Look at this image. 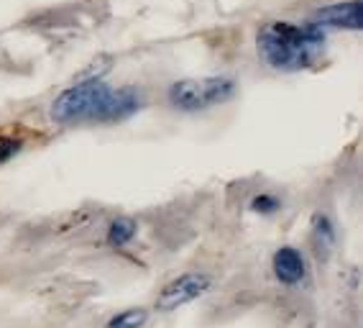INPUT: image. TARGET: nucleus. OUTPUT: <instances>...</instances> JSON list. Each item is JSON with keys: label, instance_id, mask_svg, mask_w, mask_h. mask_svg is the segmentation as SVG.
<instances>
[{"label": "nucleus", "instance_id": "obj_1", "mask_svg": "<svg viewBox=\"0 0 363 328\" xmlns=\"http://www.w3.org/2000/svg\"><path fill=\"white\" fill-rule=\"evenodd\" d=\"M143 108V92L133 85L111 87L103 80H79L62 90L52 103V121L57 124H116L136 116Z\"/></svg>", "mask_w": 363, "mask_h": 328}, {"label": "nucleus", "instance_id": "obj_2", "mask_svg": "<svg viewBox=\"0 0 363 328\" xmlns=\"http://www.w3.org/2000/svg\"><path fill=\"white\" fill-rule=\"evenodd\" d=\"M256 46H259L261 60L272 70L299 72V70H307L323 54L325 31L318 23L294 26V23L281 21V23H269L261 28Z\"/></svg>", "mask_w": 363, "mask_h": 328}, {"label": "nucleus", "instance_id": "obj_3", "mask_svg": "<svg viewBox=\"0 0 363 328\" xmlns=\"http://www.w3.org/2000/svg\"><path fill=\"white\" fill-rule=\"evenodd\" d=\"M238 85L228 75H210V77H187L172 82L167 90V100L174 111L200 113L223 105L235 98Z\"/></svg>", "mask_w": 363, "mask_h": 328}, {"label": "nucleus", "instance_id": "obj_4", "mask_svg": "<svg viewBox=\"0 0 363 328\" xmlns=\"http://www.w3.org/2000/svg\"><path fill=\"white\" fill-rule=\"evenodd\" d=\"M210 288H213V277L208 272H187V275H179L177 280L164 285V290L156 297V310L172 313L177 308H184L189 302L200 300Z\"/></svg>", "mask_w": 363, "mask_h": 328}, {"label": "nucleus", "instance_id": "obj_5", "mask_svg": "<svg viewBox=\"0 0 363 328\" xmlns=\"http://www.w3.org/2000/svg\"><path fill=\"white\" fill-rule=\"evenodd\" d=\"M274 277L286 288H299L307 280V259L294 246H281L272 259Z\"/></svg>", "mask_w": 363, "mask_h": 328}, {"label": "nucleus", "instance_id": "obj_6", "mask_svg": "<svg viewBox=\"0 0 363 328\" xmlns=\"http://www.w3.org/2000/svg\"><path fill=\"white\" fill-rule=\"evenodd\" d=\"M312 23L358 31V28H361V0H348V3L320 8L318 13H315V18H312Z\"/></svg>", "mask_w": 363, "mask_h": 328}, {"label": "nucleus", "instance_id": "obj_7", "mask_svg": "<svg viewBox=\"0 0 363 328\" xmlns=\"http://www.w3.org/2000/svg\"><path fill=\"white\" fill-rule=\"evenodd\" d=\"M136 221H130V218H116L111 226H108V234H105V241L111 244L113 249H123L128 246L133 239H136Z\"/></svg>", "mask_w": 363, "mask_h": 328}, {"label": "nucleus", "instance_id": "obj_8", "mask_svg": "<svg viewBox=\"0 0 363 328\" xmlns=\"http://www.w3.org/2000/svg\"><path fill=\"white\" fill-rule=\"evenodd\" d=\"M312 234H315L318 251L330 254V249L335 246V224L325 213H318V216L312 218Z\"/></svg>", "mask_w": 363, "mask_h": 328}, {"label": "nucleus", "instance_id": "obj_9", "mask_svg": "<svg viewBox=\"0 0 363 328\" xmlns=\"http://www.w3.org/2000/svg\"><path fill=\"white\" fill-rule=\"evenodd\" d=\"M149 321V310L146 308H125L116 313L111 321L105 323V328H143Z\"/></svg>", "mask_w": 363, "mask_h": 328}, {"label": "nucleus", "instance_id": "obj_10", "mask_svg": "<svg viewBox=\"0 0 363 328\" xmlns=\"http://www.w3.org/2000/svg\"><path fill=\"white\" fill-rule=\"evenodd\" d=\"M281 208V200L272 192H261L251 200V210L253 213H261V216H272Z\"/></svg>", "mask_w": 363, "mask_h": 328}, {"label": "nucleus", "instance_id": "obj_11", "mask_svg": "<svg viewBox=\"0 0 363 328\" xmlns=\"http://www.w3.org/2000/svg\"><path fill=\"white\" fill-rule=\"evenodd\" d=\"M23 141L16 136H0V164H6L8 159H13L16 154L21 151Z\"/></svg>", "mask_w": 363, "mask_h": 328}]
</instances>
